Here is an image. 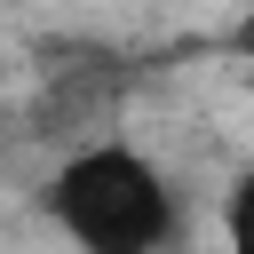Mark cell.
Here are the masks:
<instances>
[{"instance_id":"cell-1","label":"cell","mask_w":254,"mask_h":254,"mask_svg":"<svg viewBox=\"0 0 254 254\" xmlns=\"http://www.w3.org/2000/svg\"><path fill=\"white\" fill-rule=\"evenodd\" d=\"M40 206L79 254H167L183 238V206H175L167 167L151 151H135L127 135L71 143L56 159V175L40 183Z\"/></svg>"},{"instance_id":"cell-2","label":"cell","mask_w":254,"mask_h":254,"mask_svg":"<svg viewBox=\"0 0 254 254\" xmlns=\"http://www.w3.org/2000/svg\"><path fill=\"white\" fill-rule=\"evenodd\" d=\"M222 254H254V167H238L222 190Z\"/></svg>"},{"instance_id":"cell-3","label":"cell","mask_w":254,"mask_h":254,"mask_svg":"<svg viewBox=\"0 0 254 254\" xmlns=\"http://www.w3.org/2000/svg\"><path fill=\"white\" fill-rule=\"evenodd\" d=\"M222 48H230L238 64H254V0H238V16H230V32H222Z\"/></svg>"}]
</instances>
